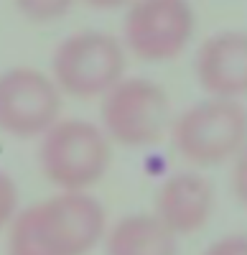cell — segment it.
I'll return each mask as SVG.
<instances>
[{
    "label": "cell",
    "mask_w": 247,
    "mask_h": 255,
    "mask_svg": "<svg viewBox=\"0 0 247 255\" xmlns=\"http://www.w3.org/2000/svg\"><path fill=\"white\" fill-rule=\"evenodd\" d=\"M82 3L94 10H120V8H128L133 0H82Z\"/></svg>",
    "instance_id": "15"
},
{
    "label": "cell",
    "mask_w": 247,
    "mask_h": 255,
    "mask_svg": "<svg viewBox=\"0 0 247 255\" xmlns=\"http://www.w3.org/2000/svg\"><path fill=\"white\" fill-rule=\"evenodd\" d=\"M196 79L209 97L237 100L247 95V31H219L196 51Z\"/></svg>",
    "instance_id": "8"
},
{
    "label": "cell",
    "mask_w": 247,
    "mask_h": 255,
    "mask_svg": "<svg viewBox=\"0 0 247 255\" xmlns=\"http://www.w3.org/2000/svg\"><path fill=\"white\" fill-rule=\"evenodd\" d=\"M128 51L105 31H79L67 36L51 54V79L61 95L92 100L105 97L125 77Z\"/></svg>",
    "instance_id": "4"
},
{
    "label": "cell",
    "mask_w": 247,
    "mask_h": 255,
    "mask_svg": "<svg viewBox=\"0 0 247 255\" xmlns=\"http://www.w3.org/2000/svg\"><path fill=\"white\" fill-rule=\"evenodd\" d=\"M20 15H26L33 23H51L64 18L77 0H13Z\"/></svg>",
    "instance_id": "11"
},
{
    "label": "cell",
    "mask_w": 247,
    "mask_h": 255,
    "mask_svg": "<svg viewBox=\"0 0 247 255\" xmlns=\"http://www.w3.org/2000/svg\"><path fill=\"white\" fill-rule=\"evenodd\" d=\"M61 120V92L54 79L33 67L0 74V130L13 138H41Z\"/></svg>",
    "instance_id": "7"
},
{
    "label": "cell",
    "mask_w": 247,
    "mask_h": 255,
    "mask_svg": "<svg viewBox=\"0 0 247 255\" xmlns=\"http://www.w3.org/2000/svg\"><path fill=\"white\" fill-rule=\"evenodd\" d=\"M191 0H133L122 23V46L143 61H171L194 36Z\"/></svg>",
    "instance_id": "6"
},
{
    "label": "cell",
    "mask_w": 247,
    "mask_h": 255,
    "mask_svg": "<svg viewBox=\"0 0 247 255\" xmlns=\"http://www.w3.org/2000/svg\"><path fill=\"white\" fill-rule=\"evenodd\" d=\"M214 209V186L196 171H178L161 184L153 215L173 235H194L209 222Z\"/></svg>",
    "instance_id": "9"
},
{
    "label": "cell",
    "mask_w": 247,
    "mask_h": 255,
    "mask_svg": "<svg viewBox=\"0 0 247 255\" xmlns=\"http://www.w3.org/2000/svg\"><path fill=\"white\" fill-rule=\"evenodd\" d=\"M232 191L237 202L247 209V148L235 158V166H232Z\"/></svg>",
    "instance_id": "14"
},
{
    "label": "cell",
    "mask_w": 247,
    "mask_h": 255,
    "mask_svg": "<svg viewBox=\"0 0 247 255\" xmlns=\"http://www.w3.org/2000/svg\"><path fill=\"white\" fill-rule=\"evenodd\" d=\"M107 255H176L178 238L156 215H128L105 232Z\"/></svg>",
    "instance_id": "10"
},
{
    "label": "cell",
    "mask_w": 247,
    "mask_h": 255,
    "mask_svg": "<svg viewBox=\"0 0 247 255\" xmlns=\"http://www.w3.org/2000/svg\"><path fill=\"white\" fill-rule=\"evenodd\" d=\"M204 255H247V235L245 232L224 235L217 243H212Z\"/></svg>",
    "instance_id": "13"
},
{
    "label": "cell",
    "mask_w": 247,
    "mask_h": 255,
    "mask_svg": "<svg viewBox=\"0 0 247 255\" xmlns=\"http://www.w3.org/2000/svg\"><path fill=\"white\" fill-rule=\"evenodd\" d=\"M102 133L125 148H148L171 128V100L153 79L122 77L102 97Z\"/></svg>",
    "instance_id": "5"
},
{
    "label": "cell",
    "mask_w": 247,
    "mask_h": 255,
    "mask_svg": "<svg viewBox=\"0 0 247 255\" xmlns=\"http://www.w3.org/2000/svg\"><path fill=\"white\" fill-rule=\"evenodd\" d=\"M18 215V189H15V181L0 171V230H5L13 217Z\"/></svg>",
    "instance_id": "12"
},
{
    "label": "cell",
    "mask_w": 247,
    "mask_h": 255,
    "mask_svg": "<svg viewBox=\"0 0 247 255\" xmlns=\"http://www.w3.org/2000/svg\"><path fill=\"white\" fill-rule=\"evenodd\" d=\"M112 145L102 128L79 120L61 118L41 135L38 166L59 191H87L110 168Z\"/></svg>",
    "instance_id": "2"
},
{
    "label": "cell",
    "mask_w": 247,
    "mask_h": 255,
    "mask_svg": "<svg viewBox=\"0 0 247 255\" xmlns=\"http://www.w3.org/2000/svg\"><path fill=\"white\" fill-rule=\"evenodd\" d=\"M173 151L194 166H217L247 148V108L237 100L209 97L171 120Z\"/></svg>",
    "instance_id": "3"
},
{
    "label": "cell",
    "mask_w": 247,
    "mask_h": 255,
    "mask_svg": "<svg viewBox=\"0 0 247 255\" xmlns=\"http://www.w3.org/2000/svg\"><path fill=\"white\" fill-rule=\"evenodd\" d=\"M107 232V215L87 191L59 194L20 209L8 225V255H87Z\"/></svg>",
    "instance_id": "1"
}]
</instances>
